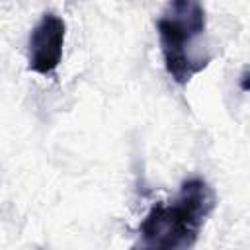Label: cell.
<instances>
[{
  "label": "cell",
  "mask_w": 250,
  "mask_h": 250,
  "mask_svg": "<svg viewBox=\"0 0 250 250\" xmlns=\"http://www.w3.org/2000/svg\"><path fill=\"white\" fill-rule=\"evenodd\" d=\"M131 250H145V248H141V246H139V244H135V246H133V248H131Z\"/></svg>",
  "instance_id": "277c9868"
},
{
  "label": "cell",
  "mask_w": 250,
  "mask_h": 250,
  "mask_svg": "<svg viewBox=\"0 0 250 250\" xmlns=\"http://www.w3.org/2000/svg\"><path fill=\"white\" fill-rule=\"evenodd\" d=\"M217 195L201 178H189L168 203H154L139 225V246L145 250H189L213 213Z\"/></svg>",
  "instance_id": "6da1fadb"
},
{
  "label": "cell",
  "mask_w": 250,
  "mask_h": 250,
  "mask_svg": "<svg viewBox=\"0 0 250 250\" xmlns=\"http://www.w3.org/2000/svg\"><path fill=\"white\" fill-rule=\"evenodd\" d=\"M205 10L193 0L168 4L156 20L164 68L180 86H186L211 62V55L197 51V41L205 33Z\"/></svg>",
  "instance_id": "7a4b0ae2"
},
{
  "label": "cell",
  "mask_w": 250,
  "mask_h": 250,
  "mask_svg": "<svg viewBox=\"0 0 250 250\" xmlns=\"http://www.w3.org/2000/svg\"><path fill=\"white\" fill-rule=\"evenodd\" d=\"M64 39H66L64 20L53 12L43 14L29 33V43H27L29 70L43 76L55 72L62 59Z\"/></svg>",
  "instance_id": "3957f363"
}]
</instances>
